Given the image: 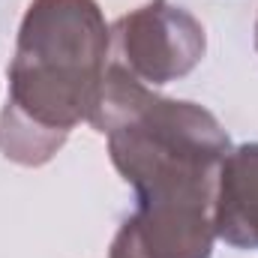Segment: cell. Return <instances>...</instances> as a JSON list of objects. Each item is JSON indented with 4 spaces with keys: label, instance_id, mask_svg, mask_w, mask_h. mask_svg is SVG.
I'll return each mask as SVG.
<instances>
[{
    "label": "cell",
    "instance_id": "1",
    "mask_svg": "<svg viewBox=\"0 0 258 258\" xmlns=\"http://www.w3.org/2000/svg\"><path fill=\"white\" fill-rule=\"evenodd\" d=\"M90 126L108 138V156L135 189L132 225L147 258H210L216 243L213 204L228 132L198 102L159 96L120 63L105 87Z\"/></svg>",
    "mask_w": 258,
    "mask_h": 258
},
{
    "label": "cell",
    "instance_id": "2",
    "mask_svg": "<svg viewBox=\"0 0 258 258\" xmlns=\"http://www.w3.org/2000/svg\"><path fill=\"white\" fill-rule=\"evenodd\" d=\"M108 48L111 27L96 0H30L0 111V153L9 162L39 168L81 120L90 123L105 87Z\"/></svg>",
    "mask_w": 258,
    "mask_h": 258
},
{
    "label": "cell",
    "instance_id": "3",
    "mask_svg": "<svg viewBox=\"0 0 258 258\" xmlns=\"http://www.w3.org/2000/svg\"><path fill=\"white\" fill-rule=\"evenodd\" d=\"M120 66L147 87L171 84L204 60L207 33L189 9L171 0H150L111 27Z\"/></svg>",
    "mask_w": 258,
    "mask_h": 258
},
{
    "label": "cell",
    "instance_id": "4",
    "mask_svg": "<svg viewBox=\"0 0 258 258\" xmlns=\"http://www.w3.org/2000/svg\"><path fill=\"white\" fill-rule=\"evenodd\" d=\"M216 237L231 249H258V141L231 147L213 204Z\"/></svg>",
    "mask_w": 258,
    "mask_h": 258
},
{
    "label": "cell",
    "instance_id": "5",
    "mask_svg": "<svg viewBox=\"0 0 258 258\" xmlns=\"http://www.w3.org/2000/svg\"><path fill=\"white\" fill-rule=\"evenodd\" d=\"M108 258H147L129 222H123V225L117 228V234H114V240H111V249H108Z\"/></svg>",
    "mask_w": 258,
    "mask_h": 258
},
{
    "label": "cell",
    "instance_id": "6",
    "mask_svg": "<svg viewBox=\"0 0 258 258\" xmlns=\"http://www.w3.org/2000/svg\"><path fill=\"white\" fill-rule=\"evenodd\" d=\"M255 51H258V21H255Z\"/></svg>",
    "mask_w": 258,
    "mask_h": 258
}]
</instances>
